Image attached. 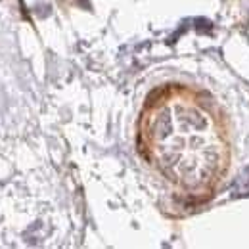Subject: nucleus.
<instances>
[{
  "label": "nucleus",
  "instance_id": "f257e3e1",
  "mask_svg": "<svg viewBox=\"0 0 249 249\" xmlns=\"http://www.w3.org/2000/svg\"><path fill=\"white\" fill-rule=\"evenodd\" d=\"M140 144L157 171L186 192L211 190L226 167V142L215 117L184 90L150 102L140 121Z\"/></svg>",
  "mask_w": 249,
  "mask_h": 249
}]
</instances>
